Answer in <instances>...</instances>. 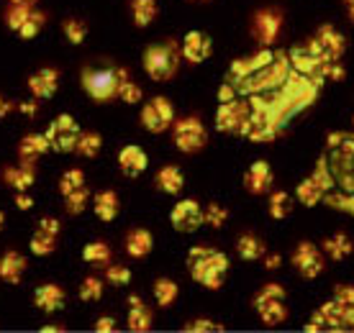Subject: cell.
Listing matches in <instances>:
<instances>
[{
  "instance_id": "cell-1",
  "label": "cell",
  "mask_w": 354,
  "mask_h": 333,
  "mask_svg": "<svg viewBox=\"0 0 354 333\" xmlns=\"http://www.w3.org/2000/svg\"><path fill=\"white\" fill-rule=\"evenodd\" d=\"M344 52H346V39L342 36V31L324 23L306 44L292 49L290 61L292 67L301 72V75H306V77H316V79L326 77L342 82L346 72L339 64V59L344 57Z\"/></svg>"
},
{
  "instance_id": "cell-2",
  "label": "cell",
  "mask_w": 354,
  "mask_h": 333,
  "mask_svg": "<svg viewBox=\"0 0 354 333\" xmlns=\"http://www.w3.org/2000/svg\"><path fill=\"white\" fill-rule=\"evenodd\" d=\"M187 267L198 285L205 289H221L229 272V256L211 246H193L187 251Z\"/></svg>"
},
{
  "instance_id": "cell-3",
  "label": "cell",
  "mask_w": 354,
  "mask_h": 333,
  "mask_svg": "<svg viewBox=\"0 0 354 333\" xmlns=\"http://www.w3.org/2000/svg\"><path fill=\"white\" fill-rule=\"evenodd\" d=\"M180 59H183V49L175 41H165V44H151L144 49V72L149 75L154 82H167L180 70Z\"/></svg>"
},
{
  "instance_id": "cell-4",
  "label": "cell",
  "mask_w": 354,
  "mask_h": 333,
  "mask_svg": "<svg viewBox=\"0 0 354 333\" xmlns=\"http://www.w3.org/2000/svg\"><path fill=\"white\" fill-rule=\"evenodd\" d=\"M129 79V72L124 67H111V70H82V88L95 103H108L118 97L121 82Z\"/></svg>"
},
{
  "instance_id": "cell-5",
  "label": "cell",
  "mask_w": 354,
  "mask_h": 333,
  "mask_svg": "<svg viewBox=\"0 0 354 333\" xmlns=\"http://www.w3.org/2000/svg\"><path fill=\"white\" fill-rule=\"evenodd\" d=\"M303 331H354V305L344 303H324L303 325Z\"/></svg>"
},
{
  "instance_id": "cell-6",
  "label": "cell",
  "mask_w": 354,
  "mask_h": 333,
  "mask_svg": "<svg viewBox=\"0 0 354 333\" xmlns=\"http://www.w3.org/2000/svg\"><path fill=\"white\" fill-rule=\"evenodd\" d=\"M172 139H175V146L183 154H195V151H201L208 144V131H205L201 118L187 115V118H175V123H172Z\"/></svg>"
},
{
  "instance_id": "cell-7",
  "label": "cell",
  "mask_w": 354,
  "mask_h": 333,
  "mask_svg": "<svg viewBox=\"0 0 354 333\" xmlns=\"http://www.w3.org/2000/svg\"><path fill=\"white\" fill-rule=\"evenodd\" d=\"M249 118H252L249 103L247 100H239V95H236L234 100H226V103L218 106V111H216V129L221 133L247 136Z\"/></svg>"
},
{
  "instance_id": "cell-8",
  "label": "cell",
  "mask_w": 354,
  "mask_h": 333,
  "mask_svg": "<svg viewBox=\"0 0 354 333\" xmlns=\"http://www.w3.org/2000/svg\"><path fill=\"white\" fill-rule=\"evenodd\" d=\"M46 139H49V146L59 154H70L77 146V139H80V126L75 123L70 113L57 115L49 129H46Z\"/></svg>"
},
{
  "instance_id": "cell-9",
  "label": "cell",
  "mask_w": 354,
  "mask_h": 333,
  "mask_svg": "<svg viewBox=\"0 0 354 333\" xmlns=\"http://www.w3.org/2000/svg\"><path fill=\"white\" fill-rule=\"evenodd\" d=\"M290 262L295 267V272L306 277V280H316L326 269V254L321 251L319 246L310 244V241H301V244L295 246Z\"/></svg>"
},
{
  "instance_id": "cell-10",
  "label": "cell",
  "mask_w": 354,
  "mask_h": 333,
  "mask_svg": "<svg viewBox=\"0 0 354 333\" xmlns=\"http://www.w3.org/2000/svg\"><path fill=\"white\" fill-rule=\"evenodd\" d=\"M283 13L277 8H262L254 13L252 18V36L262 49H270V46L277 41V36L283 31Z\"/></svg>"
},
{
  "instance_id": "cell-11",
  "label": "cell",
  "mask_w": 354,
  "mask_h": 333,
  "mask_svg": "<svg viewBox=\"0 0 354 333\" xmlns=\"http://www.w3.org/2000/svg\"><path fill=\"white\" fill-rule=\"evenodd\" d=\"M175 123V106L165 95L151 97L142 108V126L149 133H165Z\"/></svg>"
},
{
  "instance_id": "cell-12",
  "label": "cell",
  "mask_w": 354,
  "mask_h": 333,
  "mask_svg": "<svg viewBox=\"0 0 354 333\" xmlns=\"http://www.w3.org/2000/svg\"><path fill=\"white\" fill-rule=\"evenodd\" d=\"M169 223L177 234H195L203 226V208L195 200H180L169 213Z\"/></svg>"
},
{
  "instance_id": "cell-13",
  "label": "cell",
  "mask_w": 354,
  "mask_h": 333,
  "mask_svg": "<svg viewBox=\"0 0 354 333\" xmlns=\"http://www.w3.org/2000/svg\"><path fill=\"white\" fill-rule=\"evenodd\" d=\"M328 175H326V164L321 162L319 164V172L316 175H310L308 180H303L301 184H298V190H295V198L306 205V208H313V205H319L321 200H324V195H326L328 190Z\"/></svg>"
},
{
  "instance_id": "cell-14",
  "label": "cell",
  "mask_w": 354,
  "mask_h": 333,
  "mask_svg": "<svg viewBox=\"0 0 354 333\" xmlns=\"http://www.w3.org/2000/svg\"><path fill=\"white\" fill-rule=\"evenodd\" d=\"M180 49H183V59L185 61H190V64H203L213 54V41L211 36L203 34V31H187Z\"/></svg>"
},
{
  "instance_id": "cell-15",
  "label": "cell",
  "mask_w": 354,
  "mask_h": 333,
  "mask_svg": "<svg viewBox=\"0 0 354 333\" xmlns=\"http://www.w3.org/2000/svg\"><path fill=\"white\" fill-rule=\"evenodd\" d=\"M272 187V169L265 159H259L244 172V190L252 195H265Z\"/></svg>"
},
{
  "instance_id": "cell-16",
  "label": "cell",
  "mask_w": 354,
  "mask_h": 333,
  "mask_svg": "<svg viewBox=\"0 0 354 333\" xmlns=\"http://www.w3.org/2000/svg\"><path fill=\"white\" fill-rule=\"evenodd\" d=\"M149 166V157H147V151L142 146H124V149L118 151V169L124 172L126 177H139L144 175V169Z\"/></svg>"
},
{
  "instance_id": "cell-17",
  "label": "cell",
  "mask_w": 354,
  "mask_h": 333,
  "mask_svg": "<svg viewBox=\"0 0 354 333\" xmlns=\"http://www.w3.org/2000/svg\"><path fill=\"white\" fill-rule=\"evenodd\" d=\"M59 88V72L52 70V67H44V70L34 72L31 77H28V90H31V95L36 100H46V97H52Z\"/></svg>"
},
{
  "instance_id": "cell-18",
  "label": "cell",
  "mask_w": 354,
  "mask_h": 333,
  "mask_svg": "<svg viewBox=\"0 0 354 333\" xmlns=\"http://www.w3.org/2000/svg\"><path fill=\"white\" fill-rule=\"evenodd\" d=\"M64 289L59 285H41L34 289V305L44 313H54V310H62L64 307Z\"/></svg>"
},
{
  "instance_id": "cell-19",
  "label": "cell",
  "mask_w": 354,
  "mask_h": 333,
  "mask_svg": "<svg viewBox=\"0 0 354 333\" xmlns=\"http://www.w3.org/2000/svg\"><path fill=\"white\" fill-rule=\"evenodd\" d=\"M257 316L262 318V323L274 328L288 321V307H285V298H272V300H262V303H252Z\"/></svg>"
},
{
  "instance_id": "cell-20",
  "label": "cell",
  "mask_w": 354,
  "mask_h": 333,
  "mask_svg": "<svg viewBox=\"0 0 354 333\" xmlns=\"http://www.w3.org/2000/svg\"><path fill=\"white\" fill-rule=\"evenodd\" d=\"M3 182L13 187V190H28L36 182V169L34 162H21L18 166L3 169Z\"/></svg>"
},
{
  "instance_id": "cell-21",
  "label": "cell",
  "mask_w": 354,
  "mask_h": 333,
  "mask_svg": "<svg viewBox=\"0 0 354 333\" xmlns=\"http://www.w3.org/2000/svg\"><path fill=\"white\" fill-rule=\"evenodd\" d=\"M151 310L144 305V300L139 295L129 298V331L133 333H147L151 331Z\"/></svg>"
},
{
  "instance_id": "cell-22",
  "label": "cell",
  "mask_w": 354,
  "mask_h": 333,
  "mask_svg": "<svg viewBox=\"0 0 354 333\" xmlns=\"http://www.w3.org/2000/svg\"><path fill=\"white\" fill-rule=\"evenodd\" d=\"M154 184H157V190H162L165 195H180L183 193V187H185V175H183L180 166L167 164L157 172Z\"/></svg>"
},
{
  "instance_id": "cell-23",
  "label": "cell",
  "mask_w": 354,
  "mask_h": 333,
  "mask_svg": "<svg viewBox=\"0 0 354 333\" xmlns=\"http://www.w3.org/2000/svg\"><path fill=\"white\" fill-rule=\"evenodd\" d=\"M26 256L18 254V251H6L3 259H0V280L8 282V285H18L24 272H26Z\"/></svg>"
},
{
  "instance_id": "cell-24",
  "label": "cell",
  "mask_w": 354,
  "mask_h": 333,
  "mask_svg": "<svg viewBox=\"0 0 354 333\" xmlns=\"http://www.w3.org/2000/svg\"><path fill=\"white\" fill-rule=\"evenodd\" d=\"M321 251H324L326 259H331V262H342V259H346V256L354 251V241L346 236L344 231H339V234H334V236L324 238Z\"/></svg>"
},
{
  "instance_id": "cell-25",
  "label": "cell",
  "mask_w": 354,
  "mask_h": 333,
  "mask_svg": "<svg viewBox=\"0 0 354 333\" xmlns=\"http://www.w3.org/2000/svg\"><path fill=\"white\" fill-rule=\"evenodd\" d=\"M49 149L52 146H49L46 133H28L18 144V157H21V162H36V159L41 157V154H46Z\"/></svg>"
},
{
  "instance_id": "cell-26",
  "label": "cell",
  "mask_w": 354,
  "mask_h": 333,
  "mask_svg": "<svg viewBox=\"0 0 354 333\" xmlns=\"http://www.w3.org/2000/svg\"><path fill=\"white\" fill-rule=\"evenodd\" d=\"M154 249V236H151L147 228H133L131 234L126 236V254L133 259H144L151 254Z\"/></svg>"
},
{
  "instance_id": "cell-27",
  "label": "cell",
  "mask_w": 354,
  "mask_h": 333,
  "mask_svg": "<svg viewBox=\"0 0 354 333\" xmlns=\"http://www.w3.org/2000/svg\"><path fill=\"white\" fill-rule=\"evenodd\" d=\"M93 211L103 223H113L118 216V195L113 190H103L93 198Z\"/></svg>"
},
{
  "instance_id": "cell-28",
  "label": "cell",
  "mask_w": 354,
  "mask_h": 333,
  "mask_svg": "<svg viewBox=\"0 0 354 333\" xmlns=\"http://www.w3.org/2000/svg\"><path fill=\"white\" fill-rule=\"evenodd\" d=\"M236 254L244 259V262H257L267 254L265 251V241L257 238L254 234H241L239 241H236Z\"/></svg>"
},
{
  "instance_id": "cell-29",
  "label": "cell",
  "mask_w": 354,
  "mask_h": 333,
  "mask_svg": "<svg viewBox=\"0 0 354 333\" xmlns=\"http://www.w3.org/2000/svg\"><path fill=\"white\" fill-rule=\"evenodd\" d=\"M133 26L147 28L157 18V0H131Z\"/></svg>"
},
{
  "instance_id": "cell-30",
  "label": "cell",
  "mask_w": 354,
  "mask_h": 333,
  "mask_svg": "<svg viewBox=\"0 0 354 333\" xmlns=\"http://www.w3.org/2000/svg\"><path fill=\"white\" fill-rule=\"evenodd\" d=\"M28 249H31V254H36V256L54 254V249H57V234H49L44 228H36L31 241H28Z\"/></svg>"
},
{
  "instance_id": "cell-31",
  "label": "cell",
  "mask_w": 354,
  "mask_h": 333,
  "mask_svg": "<svg viewBox=\"0 0 354 333\" xmlns=\"http://www.w3.org/2000/svg\"><path fill=\"white\" fill-rule=\"evenodd\" d=\"M177 295H180L177 282L167 280V277H160V280L154 282V300H157V305L160 307H172L175 305Z\"/></svg>"
},
{
  "instance_id": "cell-32",
  "label": "cell",
  "mask_w": 354,
  "mask_h": 333,
  "mask_svg": "<svg viewBox=\"0 0 354 333\" xmlns=\"http://www.w3.org/2000/svg\"><path fill=\"white\" fill-rule=\"evenodd\" d=\"M82 259L93 267H106L111 262V246L103 244V241H90L85 249H82Z\"/></svg>"
},
{
  "instance_id": "cell-33",
  "label": "cell",
  "mask_w": 354,
  "mask_h": 333,
  "mask_svg": "<svg viewBox=\"0 0 354 333\" xmlns=\"http://www.w3.org/2000/svg\"><path fill=\"white\" fill-rule=\"evenodd\" d=\"M100 146H103V139H100V133H95V131H80V139H77V146H75V151H77L80 157H85V159H93V157H97Z\"/></svg>"
},
{
  "instance_id": "cell-34",
  "label": "cell",
  "mask_w": 354,
  "mask_h": 333,
  "mask_svg": "<svg viewBox=\"0 0 354 333\" xmlns=\"http://www.w3.org/2000/svg\"><path fill=\"white\" fill-rule=\"evenodd\" d=\"M292 213V198L285 190H277V193L270 195V216L274 220H283Z\"/></svg>"
},
{
  "instance_id": "cell-35",
  "label": "cell",
  "mask_w": 354,
  "mask_h": 333,
  "mask_svg": "<svg viewBox=\"0 0 354 333\" xmlns=\"http://www.w3.org/2000/svg\"><path fill=\"white\" fill-rule=\"evenodd\" d=\"M88 200H90V190L82 184L77 190H72L70 195H64V208H67L70 216H80L88 208Z\"/></svg>"
},
{
  "instance_id": "cell-36",
  "label": "cell",
  "mask_w": 354,
  "mask_h": 333,
  "mask_svg": "<svg viewBox=\"0 0 354 333\" xmlns=\"http://www.w3.org/2000/svg\"><path fill=\"white\" fill-rule=\"evenodd\" d=\"M44 23H46V16H44V13H39V10L31 8V13H28V18H26V23L18 28V36L28 41V39L39 36V31L44 28Z\"/></svg>"
},
{
  "instance_id": "cell-37",
  "label": "cell",
  "mask_w": 354,
  "mask_h": 333,
  "mask_svg": "<svg viewBox=\"0 0 354 333\" xmlns=\"http://www.w3.org/2000/svg\"><path fill=\"white\" fill-rule=\"evenodd\" d=\"M226 220H229V211L218 205V202H208L203 211V223L211 228H223L226 226Z\"/></svg>"
},
{
  "instance_id": "cell-38",
  "label": "cell",
  "mask_w": 354,
  "mask_h": 333,
  "mask_svg": "<svg viewBox=\"0 0 354 333\" xmlns=\"http://www.w3.org/2000/svg\"><path fill=\"white\" fill-rule=\"evenodd\" d=\"M62 31H64V36H67V41L70 44H82L85 41V36H88V26L82 23L80 18H67L62 23Z\"/></svg>"
},
{
  "instance_id": "cell-39",
  "label": "cell",
  "mask_w": 354,
  "mask_h": 333,
  "mask_svg": "<svg viewBox=\"0 0 354 333\" xmlns=\"http://www.w3.org/2000/svg\"><path fill=\"white\" fill-rule=\"evenodd\" d=\"M85 184V172L82 169H67L62 175V180H59V195H70L72 190H77V187H82Z\"/></svg>"
},
{
  "instance_id": "cell-40",
  "label": "cell",
  "mask_w": 354,
  "mask_h": 333,
  "mask_svg": "<svg viewBox=\"0 0 354 333\" xmlns=\"http://www.w3.org/2000/svg\"><path fill=\"white\" fill-rule=\"evenodd\" d=\"M106 282H111L113 287H124V285L131 282V269H129V267H121V264H108Z\"/></svg>"
},
{
  "instance_id": "cell-41",
  "label": "cell",
  "mask_w": 354,
  "mask_h": 333,
  "mask_svg": "<svg viewBox=\"0 0 354 333\" xmlns=\"http://www.w3.org/2000/svg\"><path fill=\"white\" fill-rule=\"evenodd\" d=\"M28 13H31V8L28 6H16V3H10L8 13H6V23H8L10 31H18V28L26 23Z\"/></svg>"
},
{
  "instance_id": "cell-42",
  "label": "cell",
  "mask_w": 354,
  "mask_h": 333,
  "mask_svg": "<svg viewBox=\"0 0 354 333\" xmlns=\"http://www.w3.org/2000/svg\"><path fill=\"white\" fill-rule=\"evenodd\" d=\"M103 298V282L97 277H88V280L80 285V300L85 303H95V300Z\"/></svg>"
},
{
  "instance_id": "cell-43",
  "label": "cell",
  "mask_w": 354,
  "mask_h": 333,
  "mask_svg": "<svg viewBox=\"0 0 354 333\" xmlns=\"http://www.w3.org/2000/svg\"><path fill=\"white\" fill-rule=\"evenodd\" d=\"M118 97L124 100V103H129V106H136V103H142V88L136 85V82H131V79H124L121 82V88H118Z\"/></svg>"
},
{
  "instance_id": "cell-44",
  "label": "cell",
  "mask_w": 354,
  "mask_h": 333,
  "mask_svg": "<svg viewBox=\"0 0 354 333\" xmlns=\"http://www.w3.org/2000/svg\"><path fill=\"white\" fill-rule=\"evenodd\" d=\"M187 333H218L223 331L221 323H216V321H208V318H198V321H190L185 325Z\"/></svg>"
},
{
  "instance_id": "cell-45",
  "label": "cell",
  "mask_w": 354,
  "mask_h": 333,
  "mask_svg": "<svg viewBox=\"0 0 354 333\" xmlns=\"http://www.w3.org/2000/svg\"><path fill=\"white\" fill-rule=\"evenodd\" d=\"M334 300L344 303V305H354V285H337L334 287Z\"/></svg>"
},
{
  "instance_id": "cell-46",
  "label": "cell",
  "mask_w": 354,
  "mask_h": 333,
  "mask_svg": "<svg viewBox=\"0 0 354 333\" xmlns=\"http://www.w3.org/2000/svg\"><path fill=\"white\" fill-rule=\"evenodd\" d=\"M39 228H44V231H49V234H57V236H59L62 223H59L57 218H52V216H44V218L39 220Z\"/></svg>"
},
{
  "instance_id": "cell-47",
  "label": "cell",
  "mask_w": 354,
  "mask_h": 333,
  "mask_svg": "<svg viewBox=\"0 0 354 333\" xmlns=\"http://www.w3.org/2000/svg\"><path fill=\"white\" fill-rule=\"evenodd\" d=\"M95 331L97 333H111V331H115V321L111 316L97 318V321H95Z\"/></svg>"
},
{
  "instance_id": "cell-48",
  "label": "cell",
  "mask_w": 354,
  "mask_h": 333,
  "mask_svg": "<svg viewBox=\"0 0 354 333\" xmlns=\"http://www.w3.org/2000/svg\"><path fill=\"white\" fill-rule=\"evenodd\" d=\"M31 205H34L31 195H26V190H16V208H21V211H31Z\"/></svg>"
},
{
  "instance_id": "cell-49",
  "label": "cell",
  "mask_w": 354,
  "mask_h": 333,
  "mask_svg": "<svg viewBox=\"0 0 354 333\" xmlns=\"http://www.w3.org/2000/svg\"><path fill=\"white\" fill-rule=\"evenodd\" d=\"M265 269H280V264H283V256L280 254H265Z\"/></svg>"
},
{
  "instance_id": "cell-50",
  "label": "cell",
  "mask_w": 354,
  "mask_h": 333,
  "mask_svg": "<svg viewBox=\"0 0 354 333\" xmlns=\"http://www.w3.org/2000/svg\"><path fill=\"white\" fill-rule=\"evenodd\" d=\"M16 103H10V100H6V97L0 95V118H8L13 111H16Z\"/></svg>"
},
{
  "instance_id": "cell-51",
  "label": "cell",
  "mask_w": 354,
  "mask_h": 333,
  "mask_svg": "<svg viewBox=\"0 0 354 333\" xmlns=\"http://www.w3.org/2000/svg\"><path fill=\"white\" fill-rule=\"evenodd\" d=\"M36 103H39L36 97H34V103H18V111H21V113H26V115H34L36 113Z\"/></svg>"
},
{
  "instance_id": "cell-52",
  "label": "cell",
  "mask_w": 354,
  "mask_h": 333,
  "mask_svg": "<svg viewBox=\"0 0 354 333\" xmlns=\"http://www.w3.org/2000/svg\"><path fill=\"white\" fill-rule=\"evenodd\" d=\"M344 10L346 16H349V21L354 23V0H344Z\"/></svg>"
},
{
  "instance_id": "cell-53",
  "label": "cell",
  "mask_w": 354,
  "mask_h": 333,
  "mask_svg": "<svg viewBox=\"0 0 354 333\" xmlns=\"http://www.w3.org/2000/svg\"><path fill=\"white\" fill-rule=\"evenodd\" d=\"M10 3H16V6H28V8H34L39 0H10Z\"/></svg>"
},
{
  "instance_id": "cell-54",
  "label": "cell",
  "mask_w": 354,
  "mask_h": 333,
  "mask_svg": "<svg viewBox=\"0 0 354 333\" xmlns=\"http://www.w3.org/2000/svg\"><path fill=\"white\" fill-rule=\"evenodd\" d=\"M41 331H44V333H59V331H64V328H62V325H44Z\"/></svg>"
},
{
  "instance_id": "cell-55",
  "label": "cell",
  "mask_w": 354,
  "mask_h": 333,
  "mask_svg": "<svg viewBox=\"0 0 354 333\" xmlns=\"http://www.w3.org/2000/svg\"><path fill=\"white\" fill-rule=\"evenodd\" d=\"M3 228H6V213L0 211V231H3Z\"/></svg>"
}]
</instances>
